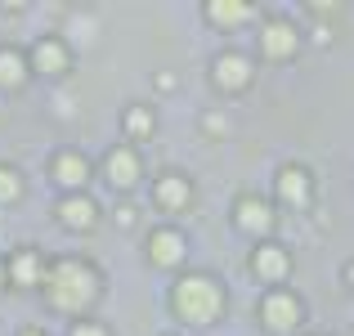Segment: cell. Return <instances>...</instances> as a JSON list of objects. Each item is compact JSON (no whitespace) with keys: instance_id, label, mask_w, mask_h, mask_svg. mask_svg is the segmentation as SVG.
Masks as SVG:
<instances>
[{"instance_id":"cell-19","label":"cell","mask_w":354,"mask_h":336,"mask_svg":"<svg viewBox=\"0 0 354 336\" xmlns=\"http://www.w3.org/2000/svg\"><path fill=\"white\" fill-rule=\"evenodd\" d=\"M207 18L211 23H247L251 18V5H242V0H211L207 5Z\"/></svg>"},{"instance_id":"cell-14","label":"cell","mask_w":354,"mask_h":336,"mask_svg":"<svg viewBox=\"0 0 354 336\" xmlns=\"http://www.w3.org/2000/svg\"><path fill=\"white\" fill-rule=\"evenodd\" d=\"M234 220L242 224V229H251V233H269L274 229V211H269V202L256 198V193H247V198L234 202Z\"/></svg>"},{"instance_id":"cell-2","label":"cell","mask_w":354,"mask_h":336,"mask_svg":"<svg viewBox=\"0 0 354 336\" xmlns=\"http://www.w3.org/2000/svg\"><path fill=\"white\" fill-rule=\"evenodd\" d=\"M175 310H180V319L207 328V323H216L225 314V287L211 274H184L175 283Z\"/></svg>"},{"instance_id":"cell-8","label":"cell","mask_w":354,"mask_h":336,"mask_svg":"<svg viewBox=\"0 0 354 336\" xmlns=\"http://www.w3.org/2000/svg\"><path fill=\"white\" fill-rule=\"evenodd\" d=\"M260 323H265L269 332H287V328H296L301 323V301H296L292 292H269L265 301H260Z\"/></svg>"},{"instance_id":"cell-3","label":"cell","mask_w":354,"mask_h":336,"mask_svg":"<svg viewBox=\"0 0 354 336\" xmlns=\"http://www.w3.org/2000/svg\"><path fill=\"white\" fill-rule=\"evenodd\" d=\"M50 180L68 193H81L86 180H90V157L77 153V148H59V153L50 157Z\"/></svg>"},{"instance_id":"cell-23","label":"cell","mask_w":354,"mask_h":336,"mask_svg":"<svg viewBox=\"0 0 354 336\" xmlns=\"http://www.w3.org/2000/svg\"><path fill=\"white\" fill-rule=\"evenodd\" d=\"M18 336H45V332H41V328H23Z\"/></svg>"},{"instance_id":"cell-5","label":"cell","mask_w":354,"mask_h":336,"mask_svg":"<svg viewBox=\"0 0 354 336\" xmlns=\"http://www.w3.org/2000/svg\"><path fill=\"white\" fill-rule=\"evenodd\" d=\"M27 63H32V72H41V77H63V72L72 68V50L63 36H41V41L32 45V54H27Z\"/></svg>"},{"instance_id":"cell-11","label":"cell","mask_w":354,"mask_h":336,"mask_svg":"<svg viewBox=\"0 0 354 336\" xmlns=\"http://www.w3.org/2000/svg\"><path fill=\"white\" fill-rule=\"evenodd\" d=\"M148 260L157 269H175L184 260V233L180 229H153L148 233Z\"/></svg>"},{"instance_id":"cell-15","label":"cell","mask_w":354,"mask_h":336,"mask_svg":"<svg viewBox=\"0 0 354 336\" xmlns=\"http://www.w3.org/2000/svg\"><path fill=\"white\" fill-rule=\"evenodd\" d=\"M189 198H193V189H189V180H184L180 171H166L162 180H157V189H153V202L162 211H184Z\"/></svg>"},{"instance_id":"cell-13","label":"cell","mask_w":354,"mask_h":336,"mask_svg":"<svg viewBox=\"0 0 354 336\" xmlns=\"http://www.w3.org/2000/svg\"><path fill=\"white\" fill-rule=\"evenodd\" d=\"M27 77H32V63H27V54L18 50V45H0V90H23L27 86Z\"/></svg>"},{"instance_id":"cell-22","label":"cell","mask_w":354,"mask_h":336,"mask_svg":"<svg viewBox=\"0 0 354 336\" xmlns=\"http://www.w3.org/2000/svg\"><path fill=\"white\" fill-rule=\"evenodd\" d=\"M9 287V278H5V260H0V292H5Z\"/></svg>"},{"instance_id":"cell-17","label":"cell","mask_w":354,"mask_h":336,"mask_svg":"<svg viewBox=\"0 0 354 336\" xmlns=\"http://www.w3.org/2000/svg\"><path fill=\"white\" fill-rule=\"evenodd\" d=\"M23 193H27L23 171H18V166H9V162H0V207H14V202H23Z\"/></svg>"},{"instance_id":"cell-1","label":"cell","mask_w":354,"mask_h":336,"mask_svg":"<svg viewBox=\"0 0 354 336\" xmlns=\"http://www.w3.org/2000/svg\"><path fill=\"white\" fill-rule=\"evenodd\" d=\"M45 305H50L54 314H86L90 305L99 301V292H104V278H99V269L90 265V260L81 256H63L54 260V265H45Z\"/></svg>"},{"instance_id":"cell-10","label":"cell","mask_w":354,"mask_h":336,"mask_svg":"<svg viewBox=\"0 0 354 336\" xmlns=\"http://www.w3.org/2000/svg\"><path fill=\"white\" fill-rule=\"evenodd\" d=\"M211 72H216V86L220 90H229V95H238V90H247L251 86V59L247 54H220L216 63H211Z\"/></svg>"},{"instance_id":"cell-16","label":"cell","mask_w":354,"mask_h":336,"mask_svg":"<svg viewBox=\"0 0 354 336\" xmlns=\"http://www.w3.org/2000/svg\"><path fill=\"white\" fill-rule=\"evenodd\" d=\"M274 184H278V193H283V202H292V207H305V202H310V193H314L310 171H301V166H283Z\"/></svg>"},{"instance_id":"cell-9","label":"cell","mask_w":354,"mask_h":336,"mask_svg":"<svg viewBox=\"0 0 354 336\" xmlns=\"http://www.w3.org/2000/svg\"><path fill=\"white\" fill-rule=\"evenodd\" d=\"M104 175H108V184L113 189H135L139 184V175H144V162H139V153L135 148H113L108 153V162H104Z\"/></svg>"},{"instance_id":"cell-21","label":"cell","mask_w":354,"mask_h":336,"mask_svg":"<svg viewBox=\"0 0 354 336\" xmlns=\"http://www.w3.org/2000/svg\"><path fill=\"white\" fill-rule=\"evenodd\" d=\"M113 220L121 224V229H135V220H139V211H135V202H121V207L113 211Z\"/></svg>"},{"instance_id":"cell-12","label":"cell","mask_w":354,"mask_h":336,"mask_svg":"<svg viewBox=\"0 0 354 336\" xmlns=\"http://www.w3.org/2000/svg\"><path fill=\"white\" fill-rule=\"evenodd\" d=\"M251 269H256L265 283H283V278L292 274V256H287L278 242H260L256 256H251Z\"/></svg>"},{"instance_id":"cell-4","label":"cell","mask_w":354,"mask_h":336,"mask_svg":"<svg viewBox=\"0 0 354 336\" xmlns=\"http://www.w3.org/2000/svg\"><path fill=\"white\" fill-rule=\"evenodd\" d=\"M5 278H9V287H41L45 283V256L36 247H14L9 251V260H5Z\"/></svg>"},{"instance_id":"cell-24","label":"cell","mask_w":354,"mask_h":336,"mask_svg":"<svg viewBox=\"0 0 354 336\" xmlns=\"http://www.w3.org/2000/svg\"><path fill=\"white\" fill-rule=\"evenodd\" d=\"M346 283H354V260H350V265H346Z\"/></svg>"},{"instance_id":"cell-20","label":"cell","mask_w":354,"mask_h":336,"mask_svg":"<svg viewBox=\"0 0 354 336\" xmlns=\"http://www.w3.org/2000/svg\"><path fill=\"white\" fill-rule=\"evenodd\" d=\"M68 336H113V332H108L104 323H95V319H81V323H72Z\"/></svg>"},{"instance_id":"cell-6","label":"cell","mask_w":354,"mask_h":336,"mask_svg":"<svg viewBox=\"0 0 354 336\" xmlns=\"http://www.w3.org/2000/svg\"><path fill=\"white\" fill-rule=\"evenodd\" d=\"M296 50H301V32H296L292 23L274 18V23H265V27H260V54H265V59L287 63Z\"/></svg>"},{"instance_id":"cell-7","label":"cell","mask_w":354,"mask_h":336,"mask_svg":"<svg viewBox=\"0 0 354 336\" xmlns=\"http://www.w3.org/2000/svg\"><path fill=\"white\" fill-rule=\"evenodd\" d=\"M54 216H59L63 229H72V233H90V229L99 224V202H95V198H86V193H68V198H59Z\"/></svg>"},{"instance_id":"cell-18","label":"cell","mask_w":354,"mask_h":336,"mask_svg":"<svg viewBox=\"0 0 354 336\" xmlns=\"http://www.w3.org/2000/svg\"><path fill=\"white\" fill-rule=\"evenodd\" d=\"M153 126H157L153 108H144V104H130L126 117H121V130H126L130 139H148V135H153Z\"/></svg>"}]
</instances>
